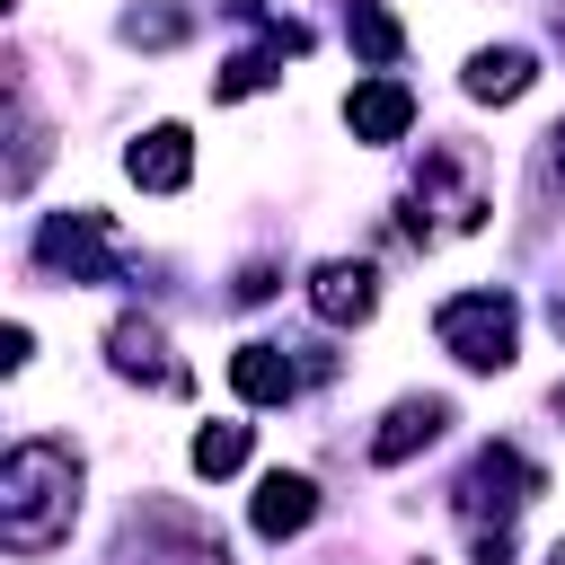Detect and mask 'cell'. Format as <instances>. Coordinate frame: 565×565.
I'll list each match as a JSON object with an SVG mask.
<instances>
[{
    "label": "cell",
    "instance_id": "obj_1",
    "mask_svg": "<svg viewBox=\"0 0 565 565\" xmlns=\"http://www.w3.org/2000/svg\"><path fill=\"white\" fill-rule=\"evenodd\" d=\"M79 521V450L62 441H18L0 459V547L9 556H44L62 547Z\"/></svg>",
    "mask_w": 565,
    "mask_h": 565
},
{
    "label": "cell",
    "instance_id": "obj_2",
    "mask_svg": "<svg viewBox=\"0 0 565 565\" xmlns=\"http://www.w3.org/2000/svg\"><path fill=\"white\" fill-rule=\"evenodd\" d=\"M433 335L468 371H512V353H521V300L512 291H459V300H441Z\"/></svg>",
    "mask_w": 565,
    "mask_h": 565
},
{
    "label": "cell",
    "instance_id": "obj_3",
    "mask_svg": "<svg viewBox=\"0 0 565 565\" xmlns=\"http://www.w3.org/2000/svg\"><path fill=\"white\" fill-rule=\"evenodd\" d=\"M115 565H230V556H221L212 521H194L168 494H141L132 521H124V539H115Z\"/></svg>",
    "mask_w": 565,
    "mask_h": 565
},
{
    "label": "cell",
    "instance_id": "obj_4",
    "mask_svg": "<svg viewBox=\"0 0 565 565\" xmlns=\"http://www.w3.org/2000/svg\"><path fill=\"white\" fill-rule=\"evenodd\" d=\"M530 494H547V477H539L512 441H486V450L468 459V477H459V512H468L477 530H512V512H521Z\"/></svg>",
    "mask_w": 565,
    "mask_h": 565
},
{
    "label": "cell",
    "instance_id": "obj_5",
    "mask_svg": "<svg viewBox=\"0 0 565 565\" xmlns=\"http://www.w3.org/2000/svg\"><path fill=\"white\" fill-rule=\"evenodd\" d=\"M35 265L44 274H71V282H115L124 274V247H115L106 212H53L35 230Z\"/></svg>",
    "mask_w": 565,
    "mask_h": 565
},
{
    "label": "cell",
    "instance_id": "obj_6",
    "mask_svg": "<svg viewBox=\"0 0 565 565\" xmlns=\"http://www.w3.org/2000/svg\"><path fill=\"white\" fill-rule=\"evenodd\" d=\"M415 212H441V230H486V212H494V185L477 177V159L468 150H424V177H415Z\"/></svg>",
    "mask_w": 565,
    "mask_h": 565
},
{
    "label": "cell",
    "instance_id": "obj_7",
    "mask_svg": "<svg viewBox=\"0 0 565 565\" xmlns=\"http://www.w3.org/2000/svg\"><path fill=\"white\" fill-rule=\"evenodd\" d=\"M106 353H115V371H124V380L185 388V362L168 353V327H159V318H141V309H124V318L106 327Z\"/></svg>",
    "mask_w": 565,
    "mask_h": 565
},
{
    "label": "cell",
    "instance_id": "obj_8",
    "mask_svg": "<svg viewBox=\"0 0 565 565\" xmlns=\"http://www.w3.org/2000/svg\"><path fill=\"white\" fill-rule=\"evenodd\" d=\"M441 424H450V397H397L380 415V433H371V468H406L415 450L441 441Z\"/></svg>",
    "mask_w": 565,
    "mask_h": 565
},
{
    "label": "cell",
    "instance_id": "obj_9",
    "mask_svg": "<svg viewBox=\"0 0 565 565\" xmlns=\"http://www.w3.org/2000/svg\"><path fill=\"white\" fill-rule=\"evenodd\" d=\"M344 124H353V141H406V124H415V88H406L397 71H371V79L344 97Z\"/></svg>",
    "mask_w": 565,
    "mask_h": 565
},
{
    "label": "cell",
    "instance_id": "obj_10",
    "mask_svg": "<svg viewBox=\"0 0 565 565\" xmlns=\"http://www.w3.org/2000/svg\"><path fill=\"white\" fill-rule=\"evenodd\" d=\"M309 309H318L327 327H362V318L380 309V274L353 265V256H327V265L309 274Z\"/></svg>",
    "mask_w": 565,
    "mask_h": 565
},
{
    "label": "cell",
    "instance_id": "obj_11",
    "mask_svg": "<svg viewBox=\"0 0 565 565\" xmlns=\"http://www.w3.org/2000/svg\"><path fill=\"white\" fill-rule=\"evenodd\" d=\"M124 177H132L141 194H177V185L194 177V141H185V124H150V132L124 150Z\"/></svg>",
    "mask_w": 565,
    "mask_h": 565
},
{
    "label": "cell",
    "instance_id": "obj_12",
    "mask_svg": "<svg viewBox=\"0 0 565 565\" xmlns=\"http://www.w3.org/2000/svg\"><path fill=\"white\" fill-rule=\"evenodd\" d=\"M300 380H309V371H300L282 344H238V353H230V388H238L247 406H291Z\"/></svg>",
    "mask_w": 565,
    "mask_h": 565
},
{
    "label": "cell",
    "instance_id": "obj_13",
    "mask_svg": "<svg viewBox=\"0 0 565 565\" xmlns=\"http://www.w3.org/2000/svg\"><path fill=\"white\" fill-rule=\"evenodd\" d=\"M247 521H256V539H291V530H309V521H318V486H309L300 468H274V477L256 486Z\"/></svg>",
    "mask_w": 565,
    "mask_h": 565
},
{
    "label": "cell",
    "instance_id": "obj_14",
    "mask_svg": "<svg viewBox=\"0 0 565 565\" xmlns=\"http://www.w3.org/2000/svg\"><path fill=\"white\" fill-rule=\"evenodd\" d=\"M530 79H539V62H530L521 44H486V53L468 62V97H477V106H512Z\"/></svg>",
    "mask_w": 565,
    "mask_h": 565
},
{
    "label": "cell",
    "instance_id": "obj_15",
    "mask_svg": "<svg viewBox=\"0 0 565 565\" xmlns=\"http://www.w3.org/2000/svg\"><path fill=\"white\" fill-rule=\"evenodd\" d=\"M344 35H353V53H362L371 71H397V53H406V35H397V18H388L380 0H353V9H344Z\"/></svg>",
    "mask_w": 565,
    "mask_h": 565
},
{
    "label": "cell",
    "instance_id": "obj_16",
    "mask_svg": "<svg viewBox=\"0 0 565 565\" xmlns=\"http://www.w3.org/2000/svg\"><path fill=\"white\" fill-rule=\"evenodd\" d=\"M185 26H194V18H185L177 0H132V9H124V44H141V53L185 44Z\"/></svg>",
    "mask_w": 565,
    "mask_h": 565
},
{
    "label": "cell",
    "instance_id": "obj_17",
    "mask_svg": "<svg viewBox=\"0 0 565 565\" xmlns=\"http://www.w3.org/2000/svg\"><path fill=\"white\" fill-rule=\"evenodd\" d=\"M9 141H18V150H9V194H26V185H35V168H44V124L26 115V97H18V88H9Z\"/></svg>",
    "mask_w": 565,
    "mask_h": 565
},
{
    "label": "cell",
    "instance_id": "obj_18",
    "mask_svg": "<svg viewBox=\"0 0 565 565\" xmlns=\"http://www.w3.org/2000/svg\"><path fill=\"white\" fill-rule=\"evenodd\" d=\"M194 468H203V477L247 468V424H203V433H194Z\"/></svg>",
    "mask_w": 565,
    "mask_h": 565
},
{
    "label": "cell",
    "instance_id": "obj_19",
    "mask_svg": "<svg viewBox=\"0 0 565 565\" xmlns=\"http://www.w3.org/2000/svg\"><path fill=\"white\" fill-rule=\"evenodd\" d=\"M274 62H282L274 44H265V53H238V62H230V71L212 79V97H221V106H238V97H256V88L274 79Z\"/></svg>",
    "mask_w": 565,
    "mask_h": 565
},
{
    "label": "cell",
    "instance_id": "obj_20",
    "mask_svg": "<svg viewBox=\"0 0 565 565\" xmlns=\"http://www.w3.org/2000/svg\"><path fill=\"white\" fill-rule=\"evenodd\" d=\"M274 282H282V274H274V265H247V274H238V300H247V309H256V300H274Z\"/></svg>",
    "mask_w": 565,
    "mask_h": 565
},
{
    "label": "cell",
    "instance_id": "obj_21",
    "mask_svg": "<svg viewBox=\"0 0 565 565\" xmlns=\"http://www.w3.org/2000/svg\"><path fill=\"white\" fill-rule=\"evenodd\" d=\"M477 565H512V530H477Z\"/></svg>",
    "mask_w": 565,
    "mask_h": 565
},
{
    "label": "cell",
    "instance_id": "obj_22",
    "mask_svg": "<svg viewBox=\"0 0 565 565\" xmlns=\"http://www.w3.org/2000/svg\"><path fill=\"white\" fill-rule=\"evenodd\" d=\"M26 353H35V335H26V327H9V335H0V371H18Z\"/></svg>",
    "mask_w": 565,
    "mask_h": 565
},
{
    "label": "cell",
    "instance_id": "obj_23",
    "mask_svg": "<svg viewBox=\"0 0 565 565\" xmlns=\"http://www.w3.org/2000/svg\"><path fill=\"white\" fill-rule=\"evenodd\" d=\"M547 159H556V177H565V124H556V132H547Z\"/></svg>",
    "mask_w": 565,
    "mask_h": 565
},
{
    "label": "cell",
    "instance_id": "obj_24",
    "mask_svg": "<svg viewBox=\"0 0 565 565\" xmlns=\"http://www.w3.org/2000/svg\"><path fill=\"white\" fill-rule=\"evenodd\" d=\"M547 318H556V335H565V291H556V309H547Z\"/></svg>",
    "mask_w": 565,
    "mask_h": 565
},
{
    "label": "cell",
    "instance_id": "obj_25",
    "mask_svg": "<svg viewBox=\"0 0 565 565\" xmlns=\"http://www.w3.org/2000/svg\"><path fill=\"white\" fill-rule=\"evenodd\" d=\"M547 565H565V539H556V547H547Z\"/></svg>",
    "mask_w": 565,
    "mask_h": 565
},
{
    "label": "cell",
    "instance_id": "obj_26",
    "mask_svg": "<svg viewBox=\"0 0 565 565\" xmlns=\"http://www.w3.org/2000/svg\"><path fill=\"white\" fill-rule=\"evenodd\" d=\"M556 44H565V9H556Z\"/></svg>",
    "mask_w": 565,
    "mask_h": 565
}]
</instances>
